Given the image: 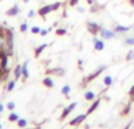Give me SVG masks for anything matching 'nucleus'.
<instances>
[{"label": "nucleus", "mask_w": 134, "mask_h": 129, "mask_svg": "<svg viewBox=\"0 0 134 129\" xmlns=\"http://www.w3.org/2000/svg\"><path fill=\"white\" fill-rule=\"evenodd\" d=\"M83 97H85V100H87V101H94V100L97 99V94H95L93 90H86Z\"/></svg>", "instance_id": "dca6fc26"}, {"label": "nucleus", "mask_w": 134, "mask_h": 129, "mask_svg": "<svg viewBox=\"0 0 134 129\" xmlns=\"http://www.w3.org/2000/svg\"><path fill=\"white\" fill-rule=\"evenodd\" d=\"M125 44L128 45V46H134V37L127 38V39L125 40Z\"/></svg>", "instance_id": "cd10ccee"}, {"label": "nucleus", "mask_w": 134, "mask_h": 129, "mask_svg": "<svg viewBox=\"0 0 134 129\" xmlns=\"http://www.w3.org/2000/svg\"><path fill=\"white\" fill-rule=\"evenodd\" d=\"M15 83H16L15 79H14V80H9L8 82H7V86H6V90H7V92H12V90L15 88Z\"/></svg>", "instance_id": "aec40b11"}, {"label": "nucleus", "mask_w": 134, "mask_h": 129, "mask_svg": "<svg viewBox=\"0 0 134 129\" xmlns=\"http://www.w3.org/2000/svg\"><path fill=\"white\" fill-rule=\"evenodd\" d=\"M48 47V44H42V45H39V46L37 47V48L34 49V56L35 58H38V56L40 55V54L42 53V52L45 51V49Z\"/></svg>", "instance_id": "2eb2a0df"}, {"label": "nucleus", "mask_w": 134, "mask_h": 129, "mask_svg": "<svg viewBox=\"0 0 134 129\" xmlns=\"http://www.w3.org/2000/svg\"><path fill=\"white\" fill-rule=\"evenodd\" d=\"M130 96H131V100L134 101V92H130Z\"/></svg>", "instance_id": "e433bc0d"}, {"label": "nucleus", "mask_w": 134, "mask_h": 129, "mask_svg": "<svg viewBox=\"0 0 134 129\" xmlns=\"http://www.w3.org/2000/svg\"><path fill=\"white\" fill-rule=\"evenodd\" d=\"M42 85L47 88H53L54 87V81L51 76H45V78L42 79Z\"/></svg>", "instance_id": "ddd939ff"}, {"label": "nucleus", "mask_w": 134, "mask_h": 129, "mask_svg": "<svg viewBox=\"0 0 134 129\" xmlns=\"http://www.w3.org/2000/svg\"><path fill=\"white\" fill-rule=\"evenodd\" d=\"M19 13H20V8H19L18 5H14V6H12L11 8L6 11V15H8V16H15Z\"/></svg>", "instance_id": "9d476101"}, {"label": "nucleus", "mask_w": 134, "mask_h": 129, "mask_svg": "<svg viewBox=\"0 0 134 129\" xmlns=\"http://www.w3.org/2000/svg\"><path fill=\"white\" fill-rule=\"evenodd\" d=\"M130 92H134V86H133V87H132V89H131V90H130Z\"/></svg>", "instance_id": "37998d69"}, {"label": "nucleus", "mask_w": 134, "mask_h": 129, "mask_svg": "<svg viewBox=\"0 0 134 129\" xmlns=\"http://www.w3.org/2000/svg\"><path fill=\"white\" fill-rule=\"evenodd\" d=\"M85 129H90V125H88V123H86L85 125Z\"/></svg>", "instance_id": "58836bf2"}, {"label": "nucleus", "mask_w": 134, "mask_h": 129, "mask_svg": "<svg viewBox=\"0 0 134 129\" xmlns=\"http://www.w3.org/2000/svg\"><path fill=\"white\" fill-rule=\"evenodd\" d=\"M106 68H107L106 64H101V66H99L94 72H93V73H91L90 75L87 76V78L83 79V82H85V83H88V82H91L92 80H95V79H97L98 76H99L100 74H101Z\"/></svg>", "instance_id": "f03ea898"}, {"label": "nucleus", "mask_w": 134, "mask_h": 129, "mask_svg": "<svg viewBox=\"0 0 134 129\" xmlns=\"http://www.w3.org/2000/svg\"><path fill=\"white\" fill-rule=\"evenodd\" d=\"M7 30L8 28H5L2 26H0V51L4 48L7 42Z\"/></svg>", "instance_id": "0eeeda50"}, {"label": "nucleus", "mask_w": 134, "mask_h": 129, "mask_svg": "<svg viewBox=\"0 0 134 129\" xmlns=\"http://www.w3.org/2000/svg\"><path fill=\"white\" fill-rule=\"evenodd\" d=\"M130 1H131V4H132L133 6H134V0H130Z\"/></svg>", "instance_id": "a19ab883"}, {"label": "nucleus", "mask_w": 134, "mask_h": 129, "mask_svg": "<svg viewBox=\"0 0 134 129\" xmlns=\"http://www.w3.org/2000/svg\"><path fill=\"white\" fill-rule=\"evenodd\" d=\"M86 26H87V31L93 35H97L98 33H100V31H101V28H102L101 26L98 22H95V21H88Z\"/></svg>", "instance_id": "7ed1b4c3"}, {"label": "nucleus", "mask_w": 134, "mask_h": 129, "mask_svg": "<svg viewBox=\"0 0 134 129\" xmlns=\"http://www.w3.org/2000/svg\"><path fill=\"white\" fill-rule=\"evenodd\" d=\"M16 123H18V127L21 128V129H26L28 126V121L26 120V119H23V118L19 119V120L16 121Z\"/></svg>", "instance_id": "6ab92c4d"}, {"label": "nucleus", "mask_w": 134, "mask_h": 129, "mask_svg": "<svg viewBox=\"0 0 134 129\" xmlns=\"http://www.w3.org/2000/svg\"><path fill=\"white\" fill-rule=\"evenodd\" d=\"M69 93H71V86H69V85H65L63 88H61V94H63V95L68 96Z\"/></svg>", "instance_id": "412c9836"}, {"label": "nucleus", "mask_w": 134, "mask_h": 129, "mask_svg": "<svg viewBox=\"0 0 134 129\" xmlns=\"http://www.w3.org/2000/svg\"><path fill=\"white\" fill-rule=\"evenodd\" d=\"M130 110H131V102L125 107V110H122V113L121 114H122V115H127V114L130 113Z\"/></svg>", "instance_id": "c756f323"}, {"label": "nucleus", "mask_w": 134, "mask_h": 129, "mask_svg": "<svg viewBox=\"0 0 134 129\" xmlns=\"http://www.w3.org/2000/svg\"><path fill=\"white\" fill-rule=\"evenodd\" d=\"M55 34L59 35V37H63V35L67 34V30L66 28H64V27H59V28H57L55 30Z\"/></svg>", "instance_id": "5701e85b"}, {"label": "nucleus", "mask_w": 134, "mask_h": 129, "mask_svg": "<svg viewBox=\"0 0 134 129\" xmlns=\"http://www.w3.org/2000/svg\"><path fill=\"white\" fill-rule=\"evenodd\" d=\"M126 60H127V61H132V60H134V49H132V51L128 52L127 56H126Z\"/></svg>", "instance_id": "bb28decb"}, {"label": "nucleus", "mask_w": 134, "mask_h": 129, "mask_svg": "<svg viewBox=\"0 0 134 129\" xmlns=\"http://www.w3.org/2000/svg\"><path fill=\"white\" fill-rule=\"evenodd\" d=\"M40 32H41V27H39V26H33V27H31V33H32V34H40Z\"/></svg>", "instance_id": "393cba45"}, {"label": "nucleus", "mask_w": 134, "mask_h": 129, "mask_svg": "<svg viewBox=\"0 0 134 129\" xmlns=\"http://www.w3.org/2000/svg\"><path fill=\"white\" fill-rule=\"evenodd\" d=\"M115 35H116V33L114 32V31L107 30V28H104V27L100 31V37L104 40H112L113 38H115Z\"/></svg>", "instance_id": "20e7f679"}, {"label": "nucleus", "mask_w": 134, "mask_h": 129, "mask_svg": "<svg viewBox=\"0 0 134 129\" xmlns=\"http://www.w3.org/2000/svg\"><path fill=\"white\" fill-rule=\"evenodd\" d=\"M35 129H40V127H37V128H35Z\"/></svg>", "instance_id": "a18cd8bd"}, {"label": "nucleus", "mask_w": 134, "mask_h": 129, "mask_svg": "<svg viewBox=\"0 0 134 129\" xmlns=\"http://www.w3.org/2000/svg\"><path fill=\"white\" fill-rule=\"evenodd\" d=\"M100 102H101V99H97L94 100V102H93L92 104H91V107L87 109V114L90 115V114H92L93 112L95 110V109H98V107L100 106Z\"/></svg>", "instance_id": "4468645a"}, {"label": "nucleus", "mask_w": 134, "mask_h": 129, "mask_svg": "<svg viewBox=\"0 0 134 129\" xmlns=\"http://www.w3.org/2000/svg\"><path fill=\"white\" fill-rule=\"evenodd\" d=\"M114 32L115 33H126V32H130L131 27L130 26H122V25H115L114 26Z\"/></svg>", "instance_id": "9b49d317"}, {"label": "nucleus", "mask_w": 134, "mask_h": 129, "mask_svg": "<svg viewBox=\"0 0 134 129\" xmlns=\"http://www.w3.org/2000/svg\"><path fill=\"white\" fill-rule=\"evenodd\" d=\"M130 127H131V123H128V125L125 127V129H130Z\"/></svg>", "instance_id": "ea45409f"}, {"label": "nucleus", "mask_w": 134, "mask_h": 129, "mask_svg": "<svg viewBox=\"0 0 134 129\" xmlns=\"http://www.w3.org/2000/svg\"><path fill=\"white\" fill-rule=\"evenodd\" d=\"M23 1H24V2H25V4H27V2H28V1H30V0H23Z\"/></svg>", "instance_id": "79ce46f5"}, {"label": "nucleus", "mask_w": 134, "mask_h": 129, "mask_svg": "<svg viewBox=\"0 0 134 129\" xmlns=\"http://www.w3.org/2000/svg\"><path fill=\"white\" fill-rule=\"evenodd\" d=\"M61 6H63V2H60V1L54 2V4H49V5H45V6H42V7H40V8H39L38 14H39L41 18L45 19V16H46L47 14H49L51 12L58 11Z\"/></svg>", "instance_id": "f257e3e1"}, {"label": "nucleus", "mask_w": 134, "mask_h": 129, "mask_svg": "<svg viewBox=\"0 0 134 129\" xmlns=\"http://www.w3.org/2000/svg\"><path fill=\"white\" fill-rule=\"evenodd\" d=\"M0 129H2V126L1 125H0Z\"/></svg>", "instance_id": "c03bdc74"}, {"label": "nucleus", "mask_w": 134, "mask_h": 129, "mask_svg": "<svg viewBox=\"0 0 134 129\" xmlns=\"http://www.w3.org/2000/svg\"><path fill=\"white\" fill-rule=\"evenodd\" d=\"M49 30H47V28H41V32H40V35L41 37H46L47 34H48Z\"/></svg>", "instance_id": "2f4dec72"}, {"label": "nucleus", "mask_w": 134, "mask_h": 129, "mask_svg": "<svg viewBox=\"0 0 134 129\" xmlns=\"http://www.w3.org/2000/svg\"><path fill=\"white\" fill-rule=\"evenodd\" d=\"M76 106H78V102H72V103L68 104L66 108H64L63 113H61V116H60V120H65L67 116H68L69 114L76 108Z\"/></svg>", "instance_id": "39448f33"}, {"label": "nucleus", "mask_w": 134, "mask_h": 129, "mask_svg": "<svg viewBox=\"0 0 134 129\" xmlns=\"http://www.w3.org/2000/svg\"><path fill=\"white\" fill-rule=\"evenodd\" d=\"M4 110H5V106L2 103H0V113H2Z\"/></svg>", "instance_id": "f704fd0d"}, {"label": "nucleus", "mask_w": 134, "mask_h": 129, "mask_svg": "<svg viewBox=\"0 0 134 129\" xmlns=\"http://www.w3.org/2000/svg\"><path fill=\"white\" fill-rule=\"evenodd\" d=\"M88 2V5H94L95 4V0H86Z\"/></svg>", "instance_id": "c9c22d12"}, {"label": "nucleus", "mask_w": 134, "mask_h": 129, "mask_svg": "<svg viewBox=\"0 0 134 129\" xmlns=\"http://www.w3.org/2000/svg\"><path fill=\"white\" fill-rule=\"evenodd\" d=\"M28 78H30V69H28V61H26L23 64V79L27 80Z\"/></svg>", "instance_id": "f3484780"}, {"label": "nucleus", "mask_w": 134, "mask_h": 129, "mask_svg": "<svg viewBox=\"0 0 134 129\" xmlns=\"http://www.w3.org/2000/svg\"><path fill=\"white\" fill-rule=\"evenodd\" d=\"M76 11H78L79 13L82 14V13H85V12H86V8H85V7H82V6H78V7H76Z\"/></svg>", "instance_id": "473e14b6"}, {"label": "nucleus", "mask_w": 134, "mask_h": 129, "mask_svg": "<svg viewBox=\"0 0 134 129\" xmlns=\"http://www.w3.org/2000/svg\"><path fill=\"white\" fill-rule=\"evenodd\" d=\"M19 31H20L21 33H26V32H27V31H28V25H27V22H23V24H20Z\"/></svg>", "instance_id": "b1692460"}, {"label": "nucleus", "mask_w": 134, "mask_h": 129, "mask_svg": "<svg viewBox=\"0 0 134 129\" xmlns=\"http://www.w3.org/2000/svg\"><path fill=\"white\" fill-rule=\"evenodd\" d=\"M14 79L19 80L20 78H23V64H16L14 68Z\"/></svg>", "instance_id": "f8f14e48"}, {"label": "nucleus", "mask_w": 134, "mask_h": 129, "mask_svg": "<svg viewBox=\"0 0 134 129\" xmlns=\"http://www.w3.org/2000/svg\"><path fill=\"white\" fill-rule=\"evenodd\" d=\"M98 6L97 5H91V12H93V13H94V12H98Z\"/></svg>", "instance_id": "72a5a7b5"}, {"label": "nucleus", "mask_w": 134, "mask_h": 129, "mask_svg": "<svg viewBox=\"0 0 134 129\" xmlns=\"http://www.w3.org/2000/svg\"><path fill=\"white\" fill-rule=\"evenodd\" d=\"M87 116H88L87 113H86V114H80V115L75 116L73 120L69 121V126H72V127H75V126L81 125V123H82L83 121L86 120V118H87Z\"/></svg>", "instance_id": "423d86ee"}, {"label": "nucleus", "mask_w": 134, "mask_h": 129, "mask_svg": "<svg viewBox=\"0 0 134 129\" xmlns=\"http://www.w3.org/2000/svg\"><path fill=\"white\" fill-rule=\"evenodd\" d=\"M93 44H94V49L98 52H101L105 49V41L104 39H98V38H94L93 39Z\"/></svg>", "instance_id": "1a4fd4ad"}, {"label": "nucleus", "mask_w": 134, "mask_h": 129, "mask_svg": "<svg viewBox=\"0 0 134 129\" xmlns=\"http://www.w3.org/2000/svg\"><path fill=\"white\" fill-rule=\"evenodd\" d=\"M81 66H82V60H79V67L81 68Z\"/></svg>", "instance_id": "4c0bfd02"}, {"label": "nucleus", "mask_w": 134, "mask_h": 129, "mask_svg": "<svg viewBox=\"0 0 134 129\" xmlns=\"http://www.w3.org/2000/svg\"><path fill=\"white\" fill-rule=\"evenodd\" d=\"M0 1H1V0H0Z\"/></svg>", "instance_id": "49530a36"}, {"label": "nucleus", "mask_w": 134, "mask_h": 129, "mask_svg": "<svg viewBox=\"0 0 134 129\" xmlns=\"http://www.w3.org/2000/svg\"><path fill=\"white\" fill-rule=\"evenodd\" d=\"M47 75H55V76H64L65 75V69L58 67V68H53V69H47L46 71Z\"/></svg>", "instance_id": "6e6552de"}, {"label": "nucleus", "mask_w": 134, "mask_h": 129, "mask_svg": "<svg viewBox=\"0 0 134 129\" xmlns=\"http://www.w3.org/2000/svg\"><path fill=\"white\" fill-rule=\"evenodd\" d=\"M35 14H37V12H35L34 9H30V11H28V13H27V18L28 19H33L35 16Z\"/></svg>", "instance_id": "c85d7f7f"}, {"label": "nucleus", "mask_w": 134, "mask_h": 129, "mask_svg": "<svg viewBox=\"0 0 134 129\" xmlns=\"http://www.w3.org/2000/svg\"><path fill=\"white\" fill-rule=\"evenodd\" d=\"M6 108L8 109V110L13 112L14 109H15V102H13V101H9V102H7V104H6Z\"/></svg>", "instance_id": "a878e982"}, {"label": "nucleus", "mask_w": 134, "mask_h": 129, "mask_svg": "<svg viewBox=\"0 0 134 129\" xmlns=\"http://www.w3.org/2000/svg\"><path fill=\"white\" fill-rule=\"evenodd\" d=\"M102 82H104V85L106 86V87H111L114 82V79H113V76H111V75H106L104 78V80H102Z\"/></svg>", "instance_id": "a211bd4d"}, {"label": "nucleus", "mask_w": 134, "mask_h": 129, "mask_svg": "<svg viewBox=\"0 0 134 129\" xmlns=\"http://www.w3.org/2000/svg\"><path fill=\"white\" fill-rule=\"evenodd\" d=\"M19 119H20L19 118V115L16 113H14V112H12V113L8 115V120L11 121V122H16Z\"/></svg>", "instance_id": "4be33fe9"}, {"label": "nucleus", "mask_w": 134, "mask_h": 129, "mask_svg": "<svg viewBox=\"0 0 134 129\" xmlns=\"http://www.w3.org/2000/svg\"><path fill=\"white\" fill-rule=\"evenodd\" d=\"M79 1H80V0H68V4H69V6L74 7L79 4Z\"/></svg>", "instance_id": "7c9ffc66"}]
</instances>
